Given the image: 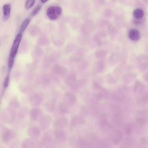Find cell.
I'll use <instances>...</instances> for the list:
<instances>
[{"label": "cell", "mask_w": 148, "mask_h": 148, "mask_svg": "<svg viewBox=\"0 0 148 148\" xmlns=\"http://www.w3.org/2000/svg\"><path fill=\"white\" fill-rule=\"evenodd\" d=\"M81 139L76 136L70 138V144L74 148H76L78 146H80Z\"/></svg>", "instance_id": "11"}, {"label": "cell", "mask_w": 148, "mask_h": 148, "mask_svg": "<svg viewBox=\"0 0 148 148\" xmlns=\"http://www.w3.org/2000/svg\"><path fill=\"white\" fill-rule=\"evenodd\" d=\"M64 100L65 103L67 105L70 106L74 105L77 101L76 96L72 93L69 92H66L65 94Z\"/></svg>", "instance_id": "7"}, {"label": "cell", "mask_w": 148, "mask_h": 148, "mask_svg": "<svg viewBox=\"0 0 148 148\" xmlns=\"http://www.w3.org/2000/svg\"><path fill=\"white\" fill-rule=\"evenodd\" d=\"M54 136L56 140L60 142L65 141L67 138L66 132L62 129H58L56 130L54 133Z\"/></svg>", "instance_id": "5"}, {"label": "cell", "mask_w": 148, "mask_h": 148, "mask_svg": "<svg viewBox=\"0 0 148 148\" xmlns=\"http://www.w3.org/2000/svg\"><path fill=\"white\" fill-rule=\"evenodd\" d=\"M144 12L143 10L140 8H137L134 10L133 15L137 18H140L144 15Z\"/></svg>", "instance_id": "18"}, {"label": "cell", "mask_w": 148, "mask_h": 148, "mask_svg": "<svg viewBox=\"0 0 148 148\" xmlns=\"http://www.w3.org/2000/svg\"><path fill=\"white\" fill-rule=\"evenodd\" d=\"M42 112L38 108H34L31 111L30 114L32 118L34 119H38L40 117Z\"/></svg>", "instance_id": "15"}, {"label": "cell", "mask_w": 148, "mask_h": 148, "mask_svg": "<svg viewBox=\"0 0 148 148\" xmlns=\"http://www.w3.org/2000/svg\"><path fill=\"white\" fill-rule=\"evenodd\" d=\"M34 0H27L25 4V7L27 9H29L31 8L35 3Z\"/></svg>", "instance_id": "20"}, {"label": "cell", "mask_w": 148, "mask_h": 148, "mask_svg": "<svg viewBox=\"0 0 148 148\" xmlns=\"http://www.w3.org/2000/svg\"><path fill=\"white\" fill-rule=\"evenodd\" d=\"M53 71L57 74L62 75H64L67 72V71L66 69L59 66H55L53 68Z\"/></svg>", "instance_id": "17"}, {"label": "cell", "mask_w": 148, "mask_h": 148, "mask_svg": "<svg viewBox=\"0 0 148 148\" xmlns=\"http://www.w3.org/2000/svg\"><path fill=\"white\" fill-rule=\"evenodd\" d=\"M3 19L4 20H7L9 18L11 11V6L9 4L4 5L3 7Z\"/></svg>", "instance_id": "9"}, {"label": "cell", "mask_w": 148, "mask_h": 148, "mask_svg": "<svg viewBox=\"0 0 148 148\" xmlns=\"http://www.w3.org/2000/svg\"><path fill=\"white\" fill-rule=\"evenodd\" d=\"M47 1V0H41V2L42 3H45L46 1Z\"/></svg>", "instance_id": "23"}, {"label": "cell", "mask_w": 148, "mask_h": 148, "mask_svg": "<svg viewBox=\"0 0 148 148\" xmlns=\"http://www.w3.org/2000/svg\"><path fill=\"white\" fill-rule=\"evenodd\" d=\"M22 34L19 33L15 37L10 50L9 59H14L22 38Z\"/></svg>", "instance_id": "1"}, {"label": "cell", "mask_w": 148, "mask_h": 148, "mask_svg": "<svg viewBox=\"0 0 148 148\" xmlns=\"http://www.w3.org/2000/svg\"><path fill=\"white\" fill-rule=\"evenodd\" d=\"M31 135L35 138H38L41 134V130L38 127H33L31 129Z\"/></svg>", "instance_id": "16"}, {"label": "cell", "mask_w": 148, "mask_h": 148, "mask_svg": "<svg viewBox=\"0 0 148 148\" xmlns=\"http://www.w3.org/2000/svg\"><path fill=\"white\" fill-rule=\"evenodd\" d=\"M128 36L131 40L136 41L139 39L140 37V34L137 29H131L129 32Z\"/></svg>", "instance_id": "8"}, {"label": "cell", "mask_w": 148, "mask_h": 148, "mask_svg": "<svg viewBox=\"0 0 148 148\" xmlns=\"http://www.w3.org/2000/svg\"><path fill=\"white\" fill-rule=\"evenodd\" d=\"M65 81L67 85L72 86L76 81V76L73 74L69 75L66 78Z\"/></svg>", "instance_id": "14"}, {"label": "cell", "mask_w": 148, "mask_h": 148, "mask_svg": "<svg viewBox=\"0 0 148 148\" xmlns=\"http://www.w3.org/2000/svg\"><path fill=\"white\" fill-rule=\"evenodd\" d=\"M9 75H8L5 78L4 82V86L5 88L7 87L9 84Z\"/></svg>", "instance_id": "22"}, {"label": "cell", "mask_w": 148, "mask_h": 148, "mask_svg": "<svg viewBox=\"0 0 148 148\" xmlns=\"http://www.w3.org/2000/svg\"><path fill=\"white\" fill-rule=\"evenodd\" d=\"M68 124L67 119L64 117H62L55 120L53 123V125L54 127L57 129H62L66 127Z\"/></svg>", "instance_id": "6"}, {"label": "cell", "mask_w": 148, "mask_h": 148, "mask_svg": "<svg viewBox=\"0 0 148 148\" xmlns=\"http://www.w3.org/2000/svg\"><path fill=\"white\" fill-rule=\"evenodd\" d=\"M62 10L58 6H52L49 7L47 10V15L49 18L51 20L56 19L61 14Z\"/></svg>", "instance_id": "3"}, {"label": "cell", "mask_w": 148, "mask_h": 148, "mask_svg": "<svg viewBox=\"0 0 148 148\" xmlns=\"http://www.w3.org/2000/svg\"><path fill=\"white\" fill-rule=\"evenodd\" d=\"M58 108L61 114L64 115L69 112L67 105L65 103L61 102L58 104Z\"/></svg>", "instance_id": "13"}, {"label": "cell", "mask_w": 148, "mask_h": 148, "mask_svg": "<svg viewBox=\"0 0 148 148\" xmlns=\"http://www.w3.org/2000/svg\"><path fill=\"white\" fill-rule=\"evenodd\" d=\"M42 7L40 4H38L36 6L32 11L31 14L32 16H34L40 10Z\"/></svg>", "instance_id": "21"}, {"label": "cell", "mask_w": 148, "mask_h": 148, "mask_svg": "<svg viewBox=\"0 0 148 148\" xmlns=\"http://www.w3.org/2000/svg\"><path fill=\"white\" fill-rule=\"evenodd\" d=\"M33 104L35 106H39L41 103L42 98L41 96L38 94H35L33 95L32 98Z\"/></svg>", "instance_id": "10"}, {"label": "cell", "mask_w": 148, "mask_h": 148, "mask_svg": "<svg viewBox=\"0 0 148 148\" xmlns=\"http://www.w3.org/2000/svg\"><path fill=\"white\" fill-rule=\"evenodd\" d=\"M51 118L48 115H44L40 117L39 125L42 130H45L49 126L51 121Z\"/></svg>", "instance_id": "4"}, {"label": "cell", "mask_w": 148, "mask_h": 148, "mask_svg": "<svg viewBox=\"0 0 148 148\" xmlns=\"http://www.w3.org/2000/svg\"><path fill=\"white\" fill-rule=\"evenodd\" d=\"M83 121L82 119L79 116H75L71 120V125L72 127H75L78 125L83 123Z\"/></svg>", "instance_id": "12"}, {"label": "cell", "mask_w": 148, "mask_h": 148, "mask_svg": "<svg viewBox=\"0 0 148 148\" xmlns=\"http://www.w3.org/2000/svg\"><path fill=\"white\" fill-rule=\"evenodd\" d=\"M42 143L46 148H55V144L53 137L48 133H45L42 138Z\"/></svg>", "instance_id": "2"}, {"label": "cell", "mask_w": 148, "mask_h": 148, "mask_svg": "<svg viewBox=\"0 0 148 148\" xmlns=\"http://www.w3.org/2000/svg\"><path fill=\"white\" fill-rule=\"evenodd\" d=\"M30 20V18H27L23 21L21 26L20 33L22 34L25 31L29 24Z\"/></svg>", "instance_id": "19"}]
</instances>
